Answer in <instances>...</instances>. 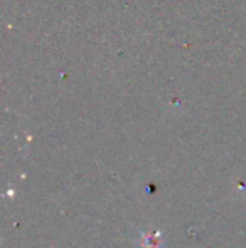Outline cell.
Instances as JSON below:
<instances>
[{
	"mask_svg": "<svg viewBox=\"0 0 246 248\" xmlns=\"http://www.w3.org/2000/svg\"><path fill=\"white\" fill-rule=\"evenodd\" d=\"M138 248H162V232H142Z\"/></svg>",
	"mask_w": 246,
	"mask_h": 248,
	"instance_id": "1",
	"label": "cell"
}]
</instances>
